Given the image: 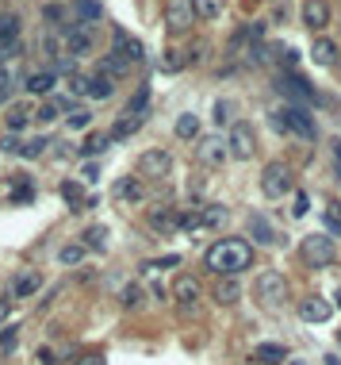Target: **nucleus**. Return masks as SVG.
I'll return each instance as SVG.
<instances>
[{"mask_svg": "<svg viewBox=\"0 0 341 365\" xmlns=\"http://www.w3.org/2000/svg\"><path fill=\"white\" fill-rule=\"evenodd\" d=\"M253 288H257V296H261V300L269 304V307L280 304L284 296H288V280H284V273H276V269H264Z\"/></svg>", "mask_w": 341, "mask_h": 365, "instance_id": "obj_9", "label": "nucleus"}, {"mask_svg": "<svg viewBox=\"0 0 341 365\" xmlns=\"http://www.w3.org/2000/svg\"><path fill=\"white\" fill-rule=\"evenodd\" d=\"M12 92H16V81H12V73H8V70H0V104H4V100L12 97Z\"/></svg>", "mask_w": 341, "mask_h": 365, "instance_id": "obj_44", "label": "nucleus"}, {"mask_svg": "<svg viewBox=\"0 0 341 365\" xmlns=\"http://www.w3.org/2000/svg\"><path fill=\"white\" fill-rule=\"evenodd\" d=\"M54 81H58V73H54V70H39V73H31V77L23 81V89L31 92V97H46V92L54 89Z\"/></svg>", "mask_w": 341, "mask_h": 365, "instance_id": "obj_19", "label": "nucleus"}, {"mask_svg": "<svg viewBox=\"0 0 341 365\" xmlns=\"http://www.w3.org/2000/svg\"><path fill=\"white\" fill-rule=\"evenodd\" d=\"M100 73H104V77H111V81H116V77H123V73H130V62H127V58H119V54L111 50V54H104Z\"/></svg>", "mask_w": 341, "mask_h": 365, "instance_id": "obj_25", "label": "nucleus"}, {"mask_svg": "<svg viewBox=\"0 0 341 365\" xmlns=\"http://www.w3.org/2000/svg\"><path fill=\"white\" fill-rule=\"evenodd\" d=\"M116 54H119V58H127V62H142V58H146L142 43H138V39H130L123 27H116Z\"/></svg>", "mask_w": 341, "mask_h": 365, "instance_id": "obj_15", "label": "nucleus"}, {"mask_svg": "<svg viewBox=\"0 0 341 365\" xmlns=\"http://www.w3.org/2000/svg\"><path fill=\"white\" fill-rule=\"evenodd\" d=\"M73 4H77V16H81V23H96L100 16H104V8H100V0H73Z\"/></svg>", "mask_w": 341, "mask_h": 365, "instance_id": "obj_31", "label": "nucleus"}, {"mask_svg": "<svg viewBox=\"0 0 341 365\" xmlns=\"http://www.w3.org/2000/svg\"><path fill=\"white\" fill-rule=\"evenodd\" d=\"M253 361H257V365H284V361H288V354H284L280 342H257V346H253Z\"/></svg>", "mask_w": 341, "mask_h": 365, "instance_id": "obj_16", "label": "nucleus"}, {"mask_svg": "<svg viewBox=\"0 0 341 365\" xmlns=\"http://www.w3.org/2000/svg\"><path fill=\"white\" fill-rule=\"evenodd\" d=\"M311 58H315L318 65H334L337 62V43L334 39H315V46H311Z\"/></svg>", "mask_w": 341, "mask_h": 365, "instance_id": "obj_23", "label": "nucleus"}, {"mask_svg": "<svg viewBox=\"0 0 341 365\" xmlns=\"http://www.w3.org/2000/svg\"><path fill=\"white\" fill-rule=\"evenodd\" d=\"M92 181H100V165H96V162L84 165V185H92Z\"/></svg>", "mask_w": 341, "mask_h": 365, "instance_id": "obj_50", "label": "nucleus"}, {"mask_svg": "<svg viewBox=\"0 0 341 365\" xmlns=\"http://www.w3.org/2000/svg\"><path fill=\"white\" fill-rule=\"evenodd\" d=\"M192 20H196L192 0H169V8H165V23H169V31H173V35H184L188 27H192Z\"/></svg>", "mask_w": 341, "mask_h": 365, "instance_id": "obj_10", "label": "nucleus"}, {"mask_svg": "<svg viewBox=\"0 0 341 365\" xmlns=\"http://www.w3.org/2000/svg\"><path fill=\"white\" fill-rule=\"evenodd\" d=\"M8 307H12V304H8V300H0V327L8 323Z\"/></svg>", "mask_w": 341, "mask_h": 365, "instance_id": "obj_55", "label": "nucleus"}, {"mask_svg": "<svg viewBox=\"0 0 341 365\" xmlns=\"http://www.w3.org/2000/svg\"><path fill=\"white\" fill-rule=\"evenodd\" d=\"M35 293H39V273L16 277V285H12V296H16V300H27V296H35Z\"/></svg>", "mask_w": 341, "mask_h": 365, "instance_id": "obj_28", "label": "nucleus"}, {"mask_svg": "<svg viewBox=\"0 0 341 365\" xmlns=\"http://www.w3.org/2000/svg\"><path fill=\"white\" fill-rule=\"evenodd\" d=\"M230 111H234V104H230V100H219V104H215V124H230Z\"/></svg>", "mask_w": 341, "mask_h": 365, "instance_id": "obj_45", "label": "nucleus"}, {"mask_svg": "<svg viewBox=\"0 0 341 365\" xmlns=\"http://www.w3.org/2000/svg\"><path fill=\"white\" fill-rule=\"evenodd\" d=\"M65 108H69V100H62ZM62 104H54V100H46V104H39V111H31V119L35 124H54V119H58V111H62Z\"/></svg>", "mask_w": 341, "mask_h": 365, "instance_id": "obj_32", "label": "nucleus"}, {"mask_svg": "<svg viewBox=\"0 0 341 365\" xmlns=\"http://www.w3.org/2000/svg\"><path fill=\"white\" fill-rule=\"evenodd\" d=\"M146 111H150V85H138V89H135V97L127 100V111H123V116H138V119H146Z\"/></svg>", "mask_w": 341, "mask_h": 365, "instance_id": "obj_24", "label": "nucleus"}, {"mask_svg": "<svg viewBox=\"0 0 341 365\" xmlns=\"http://www.w3.org/2000/svg\"><path fill=\"white\" fill-rule=\"evenodd\" d=\"M192 12L196 20H215L223 12V0H192Z\"/></svg>", "mask_w": 341, "mask_h": 365, "instance_id": "obj_35", "label": "nucleus"}, {"mask_svg": "<svg viewBox=\"0 0 341 365\" xmlns=\"http://www.w3.org/2000/svg\"><path fill=\"white\" fill-rule=\"evenodd\" d=\"M173 296H177V300H181L184 307H192L196 300H200V280H196V277H177V285H173Z\"/></svg>", "mask_w": 341, "mask_h": 365, "instance_id": "obj_18", "label": "nucleus"}, {"mask_svg": "<svg viewBox=\"0 0 341 365\" xmlns=\"http://www.w3.org/2000/svg\"><path fill=\"white\" fill-rule=\"evenodd\" d=\"M0 151H4V154H20V143H16V135H4V138H0Z\"/></svg>", "mask_w": 341, "mask_h": 365, "instance_id": "obj_49", "label": "nucleus"}, {"mask_svg": "<svg viewBox=\"0 0 341 365\" xmlns=\"http://www.w3.org/2000/svg\"><path fill=\"white\" fill-rule=\"evenodd\" d=\"M81 365H104L100 354H89V358H81Z\"/></svg>", "mask_w": 341, "mask_h": 365, "instance_id": "obj_54", "label": "nucleus"}, {"mask_svg": "<svg viewBox=\"0 0 341 365\" xmlns=\"http://www.w3.org/2000/svg\"><path fill=\"white\" fill-rule=\"evenodd\" d=\"M272 127L284 131V135H299V138H318V124H315V116H311L307 108H296V104H288V108H280V111H272Z\"/></svg>", "mask_w": 341, "mask_h": 365, "instance_id": "obj_2", "label": "nucleus"}, {"mask_svg": "<svg viewBox=\"0 0 341 365\" xmlns=\"http://www.w3.org/2000/svg\"><path fill=\"white\" fill-rule=\"evenodd\" d=\"M280 92L291 100L296 108H307V104H322V97L315 92V85H307V81L299 77V73H284L280 77Z\"/></svg>", "mask_w": 341, "mask_h": 365, "instance_id": "obj_5", "label": "nucleus"}, {"mask_svg": "<svg viewBox=\"0 0 341 365\" xmlns=\"http://www.w3.org/2000/svg\"><path fill=\"white\" fill-rule=\"evenodd\" d=\"M4 124H8V135H20V131L31 124V111H27V108H12L4 116Z\"/></svg>", "mask_w": 341, "mask_h": 365, "instance_id": "obj_34", "label": "nucleus"}, {"mask_svg": "<svg viewBox=\"0 0 341 365\" xmlns=\"http://www.w3.org/2000/svg\"><path fill=\"white\" fill-rule=\"evenodd\" d=\"M16 342H20V327H8V331H0V350H4V354H12Z\"/></svg>", "mask_w": 341, "mask_h": 365, "instance_id": "obj_42", "label": "nucleus"}, {"mask_svg": "<svg viewBox=\"0 0 341 365\" xmlns=\"http://www.w3.org/2000/svg\"><path fill=\"white\" fill-rule=\"evenodd\" d=\"M138 127H142V119H138V116H123L119 124L108 131V138H111V143H123V138H130Z\"/></svg>", "mask_w": 341, "mask_h": 365, "instance_id": "obj_26", "label": "nucleus"}, {"mask_svg": "<svg viewBox=\"0 0 341 365\" xmlns=\"http://www.w3.org/2000/svg\"><path fill=\"white\" fill-rule=\"evenodd\" d=\"M62 200L73 204V212H84V189H81L77 181H65L62 185Z\"/></svg>", "mask_w": 341, "mask_h": 365, "instance_id": "obj_33", "label": "nucleus"}, {"mask_svg": "<svg viewBox=\"0 0 341 365\" xmlns=\"http://www.w3.org/2000/svg\"><path fill=\"white\" fill-rule=\"evenodd\" d=\"M250 235H253V242H257V246H272V242H276V235H272V223L264 219L261 212L250 215Z\"/></svg>", "mask_w": 341, "mask_h": 365, "instance_id": "obj_20", "label": "nucleus"}, {"mask_svg": "<svg viewBox=\"0 0 341 365\" xmlns=\"http://www.w3.org/2000/svg\"><path fill=\"white\" fill-rule=\"evenodd\" d=\"M31 196H35V192H31V185L20 181V185H16V192H12V200H16V204H27Z\"/></svg>", "mask_w": 341, "mask_h": 365, "instance_id": "obj_48", "label": "nucleus"}, {"mask_svg": "<svg viewBox=\"0 0 341 365\" xmlns=\"http://www.w3.org/2000/svg\"><path fill=\"white\" fill-rule=\"evenodd\" d=\"M307 208H311V196H307V192H296V208H291V215H296V219H303V215H307Z\"/></svg>", "mask_w": 341, "mask_h": 365, "instance_id": "obj_46", "label": "nucleus"}, {"mask_svg": "<svg viewBox=\"0 0 341 365\" xmlns=\"http://www.w3.org/2000/svg\"><path fill=\"white\" fill-rule=\"evenodd\" d=\"M261 192L269 196V200H284V196L291 192V170L284 162H269L261 173Z\"/></svg>", "mask_w": 341, "mask_h": 365, "instance_id": "obj_3", "label": "nucleus"}, {"mask_svg": "<svg viewBox=\"0 0 341 365\" xmlns=\"http://www.w3.org/2000/svg\"><path fill=\"white\" fill-rule=\"evenodd\" d=\"M173 131H177V138H196V135H200V116H192V111H184V116H177Z\"/></svg>", "mask_w": 341, "mask_h": 365, "instance_id": "obj_29", "label": "nucleus"}, {"mask_svg": "<svg viewBox=\"0 0 341 365\" xmlns=\"http://www.w3.org/2000/svg\"><path fill=\"white\" fill-rule=\"evenodd\" d=\"M81 246L84 250H104V246H108V227H89V231H84Z\"/></svg>", "mask_w": 341, "mask_h": 365, "instance_id": "obj_36", "label": "nucleus"}, {"mask_svg": "<svg viewBox=\"0 0 341 365\" xmlns=\"http://www.w3.org/2000/svg\"><path fill=\"white\" fill-rule=\"evenodd\" d=\"M280 62L288 65V70H296V50H284V54H280Z\"/></svg>", "mask_w": 341, "mask_h": 365, "instance_id": "obj_53", "label": "nucleus"}, {"mask_svg": "<svg viewBox=\"0 0 341 365\" xmlns=\"http://www.w3.org/2000/svg\"><path fill=\"white\" fill-rule=\"evenodd\" d=\"M200 223H203V227H223V223H226V208H223V204H203V208H200Z\"/></svg>", "mask_w": 341, "mask_h": 365, "instance_id": "obj_30", "label": "nucleus"}, {"mask_svg": "<svg viewBox=\"0 0 341 365\" xmlns=\"http://www.w3.org/2000/svg\"><path fill=\"white\" fill-rule=\"evenodd\" d=\"M43 16H46V20H50V23H58V20H62V8H58V4H50V8H46Z\"/></svg>", "mask_w": 341, "mask_h": 365, "instance_id": "obj_52", "label": "nucleus"}, {"mask_svg": "<svg viewBox=\"0 0 341 365\" xmlns=\"http://www.w3.org/2000/svg\"><path fill=\"white\" fill-rule=\"evenodd\" d=\"M291 365H311V361H299V358H296V361H291Z\"/></svg>", "mask_w": 341, "mask_h": 365, "instance_id": "obj_57", "label": "nucleus"}, {"mask_svg": "<svg viewBox=\"0 0 341 365\" xmlns=\"http://www.w3.org/2000/svg\"><path fill=\"white\" fill-rule=\"evenodd\" d=\"M238 296H242V285L234 277H223L219 288H215V300L219 304H238Z\"/></svg>", "mask_w": 341, "mask_h": 365, "instance_id": "obj_27", "label": "nucleus"}, {"mask_svg": "<svg viewBox=\"0 0 341 365\" xmlns=\"http://www.w3.org/2000/svg\"><path fill=\"white\" fill-rule=\"evenodd\" d=\"M253 151H257V135H253V127H250V124H234L230 135H226V158L250 162Z\"/></svg>", "mask_w": 341, "mask_h": 365, "instance_id": "obj_4", "label": "nucleus"}, {"mask_svg": "<svg viewBox=\"0 0 341 365\" xmlns=\"http://www.w3.org/2000/svg\"><path fill=\"white\" fill-rule=\"evenodd\" d=\"M89 124H92V116H89L84 108H73V111H69V131H84Z\"/></svg>", "mask_w": 341, "mask_h": 365, "instance_id": "obj_43", "label": "nucleus"}, {"mask_svg": "<svg viewBox=\"0 0 341 365\" xmlns=\"http://www.w3.org/2000/svg\"><path fill=\"white\" fill-rule=\"evenodd\" d=\"M108 143H111V138H108V135H104V131H100V135H92L89 143L81 146V154H84V158H96V154H104V151H108Z\"/></svg>", "mask_w": 341, "mask_h": 365, "instance_id": "obj_38", "label": "nucleus"}, {"mask_svg": "<svg viewBox=\"0 0 341 365\" xmlns=\"http://www.w3.org/2000/svg\"><path fill=\"white\" fill-rule=\"evenodd\" d=\"M330 312H334V307L322 300V296H307V300L299 304V320H303V323H326Z\"/></svg>", "mask_w": 341, "mask_h": 365, "instance_id": "obj_13", "label": "nucleus"}, {"mask_svg": "<svg viewBox=\"0 0 341 365\" xmlns=\"http://www.w3.org/2000/svg\"><path fill=\"white\" fill-rule=\"evenodd\" d=\"M111 192H116V200H135V204H138V200H146V189H142L138 177H119Z\"/></svg>", "mask_w": 341, "mask_h": 365, "instance_id": "obj_21", "label": "nucleus"}, {"mask_svg": "<svg viewBox=\"0 0 341 365\" xmlns=\"http://www.w3.org/2000/svg\"><path fill=\"white\" fill-rule=\"evenodd\" d=\"M322 223H326L330 235H341V204H330L326 215H322Z\"/></svg>", "mask_w": 341, "mask_h": 365, "instance_id": "obj_40", "label": "nucleus"}, {"mask_svg": "<svg viewBox=\"0 0 341 365\" xmlns=\"http://www.w3.org/2000/svg\"><path fill=\"white\" fill-rule=\"evenodd\" d=\"M303 23H307L311 31L330 27V4L326 0H307V4H303Z\"/></svg>", "mask_w": 341, "mask_h": 365, "instance_id": "obj_12", "label": "nucleus"}, {"mask_svg": "<svg viewBox=\"0 0 341 365\" xmlns=\"http://www.w3.org/2000/svg\"><path fill=\"white\" fill-rule=\"evenodd\" d=\"M203 266L219 277H238L253 266V246L245 239H219L211 250L203 254Z\"/></svg>", "mask_w": 341, "mask_h": 365, "instance_id": "obj_1", "label": "nucleus"}, {"mask_svg": "<svg viewBox=\"0 0 341 365\" xmlns=\"http://www.w3.org/2000/svg\"><path fill=\"white\" fill-rule=\"evenodd\" d=\"M173 170V154L154 146V151H146L138 158V177H150V181H161V177H169Z\"/></svg>", "mask_w": 341, "mask_h": 365, "instance_id": "obj_8", "label": "nucleus"}, {"mask_svg": "<svg viewBox=\"0 0 341 365\" xmlns=\"http://www.w3.org/2000/svg\"><path fill=\"white\" fill-rule=\"evenodd\" d=\"M334 162H337V177H341V143H334Z\"/></svg>", "mask_w": 341, "mask_h": 365, "instance_id": "obj_56", "label": "nucleus"}, {"mask_svg": "<svg viewBox=\"0 0 341 365\" xmlns=\"http://www.w3.org/2000/svg\"><path fill=\"white\" fill-rule=\"evenodd\" d=\"M92 27L89 23H65V54H69V58H89L92 54Z\"/></svg>", "mask_w": 341, "mask_h": 365, "instance_id": "obj_7", "label": "nucleus"}, {"mask_svg": "<svg viewBox=\"0 0 341 365\" xmlns=\"http://www.w3.org/2000/svg\"><path fill=\"white\" fill-rule=\"evenodd\" d=\"M46 146H50V143H46L43 135H39V138H31V143H20V158H27V162H35V158H39V154L46 151Z\"/></svg>", "mask_w": 341, "mask_h": 365, "instance_id": "obj_39", "label": "nucleus"}, {"mask_svg": "<svg viewBox=\"0 0 341 365\" xmlns=\"http://www.w3.org/2000/svg\"><path fill=\"white\" fill-rule=\"evenodd\" d=\"M20 31H23V20H20L16 12H4V16H0V46L20 43Z\"/></svg>", "mask_w": 341, "mask_h": 365, "instance_id": "obj_22", "label": "nucleus"}, {"mask_svg": "<svg viewBox=\"0 0 341 365\" xmlns=\"http://www.w3.org/2000/svg\"><path fill=\"white\" fill-rule=\"evenodd\" d=\"M337 307H341V293H337Z\"/></svg>", "mask_w": 341, "mask_h": 365, "instance_id": "obj_58", "label": "nucleus"}, {"mask_svg": "<svg viewBox=\"0 0 341 365\" xmlns=\"http://www.w3.org/2000/svg\"><path fill=\"white\" fill-rule=\"evenodd\" d=\"M196 158L203 165H223L226 162V138L223 135H203L200 146H196Z\"/></svg>", "mask_w": 341, "mask_h": 365, "instance_id": "obj_11", "label": "nucleus"}, {"mask_svg": "<svg viewBox=\"0 0 341 365\" xmlns=\"http://www.w3.org/2000/svg\"><path fill=\"white\" fill-rule=\"evenodd\" d=\"M111 92H116V81H111V77H104V73H92V77H84V97L108 100Z\"/></svg>", "mask_w": 341, "mask_h": 365, "instance_id": "obj_17", "label": "nucleus"}, {"mask_svg": "<svg viewBox=\"0 0 341 365\" xmlns=\"http://www.w3.org/2000/svg\"><path fill=\"white\" fill-rule=\"evenodd\" d=\"M161 266H181V254H165V258H157V261H146L150 273H154V269H161Z\"/></svg>", "mask_w": 341, "mask_h": 365, "instance_id": "obj_47", "label": "nucleus"}, {"mask_svg": "<svg viewBox=\"0 0 341 365\" xmlns=\"http://www.w3.org/2000/svg\"><path fill=\"white\" fill-rule=\"evenodd\" d=\"M58 261H62V266H81V261H84V246H81V242L62 246V250H58Z\"/></svg>", "mask_w": 341, "mask_h": 365, "instance_id": "obj_37", "label": "nucleus"}, {"mask_svg": "<svg viewBox=\"0 0 341 365\" xmlns=\"http://www.w3.org/2000/svg\"><path fill=\"white\" fill-rule=\"evenodd\" d=\"M150 227H154L157 235H173V231H181L177 208H150Z\"/></svg>", "mask_w": 341, "mask_h": 365, "instance_id": "obj_14", "label": "nucleus"}, {"mask_svg": "<svg viewBox=\"0 0 341 365\" xmlns=\"http://www.w3.org/2000/svg\"><path fill=\"white\" fill-rule=\"evenodd\" d=\"M119 304L130 307V312H135V307H142V288H138V285H127V288L119 293Z\"/></svg>", "mask_w": 341, "mask_h": 365, "instance_id": "obj_41", "label": "nucleus"}, {"mask_svg": "<svg viewBox=\"0 0 341 365\" xmlns=\"http://www.w3.org/2000/svg\"><path fill=\"white\" fill-rule=\"evenodd\" d=\"M303 258H307L315 269L334 266V258H337L334 239H330V235H307V239H303Z\"/></svg>", "mask_w": 341, "mask_h": 365, "instance_id": "obj_6", "label": "nucleus"}, {"mask_svg": "<svg viewBox=\"0 0 341 365\" xmlns=\"http://www.w3.org/2000/svg\"><path fill=\"white\" fill-rule=\"evenodd\" d=\"M69 92L73 97H84V77H69Z\"/></svg>", "mask_w": 341, "mask_h": 365, "instance_id": "obj_51", "label": "nucleus"}]
</instances>
